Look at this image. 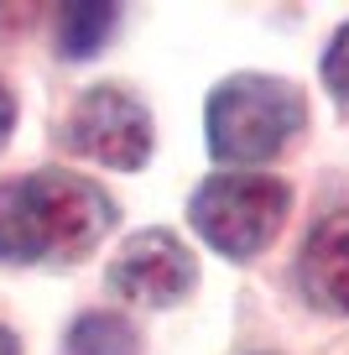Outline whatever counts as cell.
<instances>
[{
	"label": "cell",
	"mask_w": 349,
	"mask_h": 355,
	"mask_svg": "<svg viewBox=\"0 0 349 355\" xmlns=\"http://www.w3.org/2000/svg\"><path fill=\"white\" fill-rule=\"evenodd\" d=\"M11 125H16V100H11V89H6V78H0V146L11 141Z\"/></svg>",
	"instance_id": "cell-10"
},
{
	"label": "cell",
	"mask_w": 349,
	"mask_h": 355,
	"mask_svg": "<svg viewBox=\"0 0 349 355\" xmlns=\"http://www.w3.org/2000/svg\"><path fill=\"white\" fill-rule=\"evenodd\" d=\"M208 152L219 162H271L307 125L303 89L271 73H235L208 94Z\"/></svg>",
	"instance_id": "cell-2"
},
{
	"label": "cell",
	"mask_w": 349,
	"mask_h": 355,
	"mask_svg": "<svg viewBox=\"0 0 349 355\" xmlns=\"http://www.w3.org/2000/svg\"><path fill=\"white\" fill-rule=\"evenodd\" d=\"M120 26V6L89 0V6H63L57 11V47L68 58H94L109 42V32Z\"/></svg>",
	"instance_id": "cell-7"
},
{
	"label": "cell",
	"mask_w": 349,
	"mask_h": 355,
	"mask_svg": "<svg viewBox=\"0 0 349 355\" xmlns=\"http://www.w3.org/2000/svg\"><path fill=\"white\" fill-rule=\"evenodd\" d=\"M0 355H21V345H16L11 329H0Z\"/></svg>",
	"instance_id": "cell-11"
},
{
	"label": "cell",
	"mask_w": 349,
	"mask_h": 355,
	"mask_svg": "<svg viewBox=\"0 0 349 355\" xmlns=\"http://www.w3.org/2000/svg\"><path fill=\"white\" fill-rule=\"evenodd\" d=\"M68 355H136V329L120 313H84L68 329Z\"/></svg>",
	"instance_id": "cell-8"
},
{
	"label": "cell",
	"mask_w": 349,
	"mask_h": 355,
	"mask_svg": "<svg viewBox=\"0 0 349 355\" xmlns=\"http://www.w3.org/2000/svg\"><path fill=\"white\" fill-rule=\"evenodd\" d=\"M287 209H292V193H287L282 178H251V173L208 178L204 189L188 199L193 230L219 256H229V261L261 256L271 245V235L282 230Z\"/></svg>",
	"instance_id": "cell-3"
},
{
	"label": "cell",
	"mask_w": 349,
	"mask_h": 355,
	"mask_svg": "<svg viewBox=\"0 0 349 355\" xmlns=\"http://www.w3.org/2000/svg\"><path fill=\"white\" fill-rule=\"evenodd\" d=\"M68 146L105 167L131 173V167H141L152 157V115H146V105L136 94H125L115 84H99L68 115Z\"/></svg>",
	"instance_id": "cell-4"
},
{
	"label": "cell",
	"mask_w": 349,
	"mask_h": 355,
	"mask_svg": "<svg viewBox=\"0 0 349 355\" xmlns=\"http://www.w3.org/2000/svg\"><path fill=\"white\" fill-rule=\"evenodd\" d=\"M198 282V261L172 230H141L120 245L115 266H109V288L131 303L146 309H172L193 293Z\"/></svg>",
	"instance_id": "cell-5"
},
{
	"label": "cell",
	"mask_w": 349,
	"mask_h": 355,
	"mask_svg": "<svg viewBox=\"0 0 349 355\" xmlns=\"http://www.w3.org/2000/svg\"><path fill=\"white\" fill-rule=\"evenodd\" d=\"M303 298L323 313H349V209L313 225L297 261Z\"/></svg>",
	"instance_id": "cell-6"
},
{
	"label": "cell",
	"mask_w": 349,
	"mask_h": 355,
	"mask_svg": "<svg viewBox=\"0 0 349 355\" xmlns=\"http://www.w3.org/2000/svg\"><path fill=\"white\" fill-rule=\"evenodd\" d=\"M115 225V199L63 167L16 173L0 183V261L63 266L89 256Z\"/></svg>",
	"instance_id": "cell-1"
},
{
	"label": "cell",
	"mask_w": 349,
	"mask_h": 355,
	"mask_svg": "<svg viewBox=\"0 0 349 355\" xmlns=\"http://www.w3.org/2000/svg\"><path fill=\"white\" fill-rule=\"evenodd\" d=\"M323 84L328 94H339V105H349V21L339 26V37L323 53Z\"/></svg>",
	"instance_id": "cell-9"
}]
</instances>
